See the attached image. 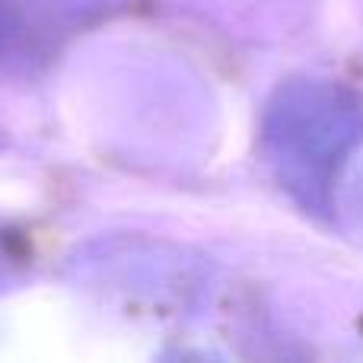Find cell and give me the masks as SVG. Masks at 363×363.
<instances>
[{
  "instance_id": "1",
  "label": "cell",
  "mask_w": 363,
  "mask_h": 363,
  "mask_svg": "<svg viewBox=\"0 0 363 363\" xmlns=\"http://www.w3.org/2000/svg\"><path fill=\"white\" fill-rule=\"evenodd\" d=\"M363 131L357 99L328 83L281 89L264 121V144L281 182L303 204H325V194Z\"/></svg>"
}]
</instances>
